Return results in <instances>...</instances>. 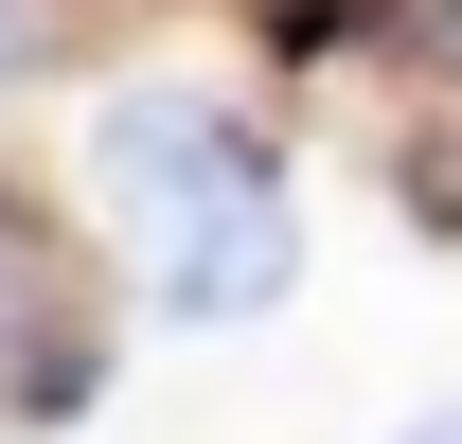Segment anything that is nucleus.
I'll return each mask as SVG.
<instances>
[{"label":"nucleus","instance_id":"obj_1","mask_svg":"<svg viewBox=\"0 0 462 444\" xmlns=\"http://www.w3.org/2000/svg\"><path fill=\"white\" fill-rule=\"evenodd\" d=\"M89 196H107L125 249L161 267V249H196V231L267 214L285 161H267V125L214 107V89H107V107H89Z\"/></svg>","mask_w":462,"mask_h":444},{"label":"nucleus","instance_id":"obj_2","mask_svg":"<svg viewBox=\"0 0 462 444\" xmlns=\"http://www.w3.org/2000/svg\"><path fill=\"white\" fill-rule=\"evenodd\" d=\"M0 409L18 427H71L89 409V338L54 320V231L0 196Z\"/></svg>","mask_w":462,"mask_h":444},{"label":"nucleus","instance_id":"obj_3","mask_svg":"<svg viewBox=\"0 0 462 444\" xmlns=\"http://www.w3.org/2000/svg\"><path fill=\"white\" fill-rule=\"evenodd\" d=\"M392 444H462V409H427V427H392Z\"/></svg>","mask_w":462,"mask_h":444},{"label":"nucleus","instance_id":"obj_4","mask_svg":"<svg viewBox=\"0 0 462 444\" xmlns=\"http://www.w3.org/2000/svg\"><path fill=\"white\" fill-rule=\"evenodd\" d=\"M0 54H18V18H0Z\"/></svg>","mask_w":462,"mask_h":444},{"label":"nucleus","instance_id":"obj_5","mask_svg":"<svg viewBox=\"0 0 462 444\" xmlns=\"http://www.w3.org/2000/svg\"><path fill=\"white\" fill-rule=\"evenodd\" d=\"M445 36H462V0H445Z\"/></svg>","mask_w":462,"mask_h":444}]
</instances>
